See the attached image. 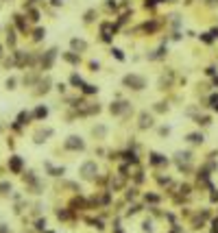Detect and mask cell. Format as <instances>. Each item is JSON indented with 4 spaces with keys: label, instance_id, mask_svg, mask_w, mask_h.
Wrapping results in <instances>:
<instances>
[{
    "label": "cell",
    "instance_id": "cell-1",
    "mask_svg": "<svg viewBox=\"0 0 218 233\" xmlns=\"http://www.w3.org/2000/svg\"><path fill=\"white\" fill-rule=\"evenodd\" d=\"M125 87H131V90H144L146 87V79L144 76H137V74H127L122 79Z\"/></svg>",
    "mask_w": 218,
    "mask_h": 233
},
{
    "label": "cell",
    "instance_id": "cell-2",
    "mask_svg": "<svg viewBox=\"0 0 218 233\" xmlns=\"http://www.w3.org/2000/svg\"><path fill=\"white\" fill-rule=\"evenodd\" d=\"M96 172H98L96 161H85V163L81 166V174H83V179H96Z\"/></svg>",
    "mask_w": 218,
    "mask_h": 233
},
{
    "label": "cell",
    "instance_id": "cell-3",
    "mask_svg": "<svg viewBox=\"0 0 218 233\" xmlns=\"http://www.w3.org/2000/svg\"><path fill=\"white\" fill-rule=\"evenodd\" d=\"M66 148L68 150H83L85 148V142L81 140V137H77V135H70L66 140Z\"/></svg>",
    "mask_w": 218,
    "mask_h": 233
},
{
    "label": "cell",
    "instance_id": "cell-4",
    "mask_svg": "<svg viewBox=\"0 0 218 233\" xmlns=\"http://www.w3.org/2000/svg\"><path fill=\"white\" fill-rule=\"evenodd\" d=\"M9 168H11V172L20 174V172H22V157H18V155L9 157Z\"/></svg>",
    "mask_w": 218,
    "mask_h": 233
},
{
    "label": "cell",
    "instance_id": "cell-5",
    "mask_svg": "<svg viewBox=\"0 0 218 233\" xmlns=\"http://www.w3.org/2000/svg\"><path fill=\"white\" fill-rule=\"evenodd\" d=\"M55 57H57V50H55V48L46 52V57H44V59H42V68H44V70H48V68L52 65V61H55Z\"/></svg>",
    "mask_w": 218,
    "mask_h": 233
},
{
    "label": "cell",
    "instance_id": "cell-6",
    "mask_svg": "<svg viewBox=\"0 0 218 233\" xmlns=\"http://www.w3.org/2000/svg\"><path fill=\"white\" fill-rule=\"evenodd\" d=\"M148 127H153V116H148L146 111L140 116V129H148Z\"/></svg>",
    "mask_w": 218,
    "mask_h": 233
},
{
    "label": "cell",
    "instance_id": "cell-7",
    "mask_svg": "<svg viewBox=\"0 0 218 233\" xmlns=\"http://www.w3.org/2000/svg\"><path fill=\"white\" fill-rule=\"evenodd\" d=\"M109 109H111V113H114V116H118V113L127 111V109H129V105H127V102H114Z\"/></svg>",
    "mask_w": 218,
    "mask_h": 233
},
{
    "label": "cell",
    "instance_id": "cell-8",
    "mask_svg": "<svg viewBox=\"0 0 218 233\" xmlns=\"http://www.w3.org/2000/svg\"><path fill=\"white\" fill-rule=\"evenodd\" d=\"M190 159H192L190 153H177V163H179V168H181L183 163H190Z\"/></svg>",
    "mask_w": 218,
    "mask_h": 233
},
{
    "label": "cell",
    "instance_id": "cell-9",
    "mask_svg": "<svg viewBox=\"0 0 218 233\" xmlns=\"http://www.w3.org/2000/svg\"><path fill=\"white\" fill-rule=\"evenodd\" d=\"M44 166H46V170H48V172H50V174H55V177H61V174H63V172H66V170H63V168H55V166H52V163H50V161H46V163H44Z\"/></svg>",
    "mask_w": 218,
    "mask_h": 233
},
{
    "label": "cell",
    "instance_id": "cell-10",
    "mask_svg": "<svg viewBox=\"0 0 218 233\" xmlns=\"http://www.w3.org/2000/svg\"><path fill=\"white\" fill-rule=\"evenodd\" d=\"M29 120H31V116H29V113H26V111H22V113H20V116H18V122H15V124H13V127H15V129H20V124H26V122H29Z\"/></svg>",
    "mask_w": 218,
    "mask_h": 233
},
{
    "label": "cell",
    "instance_id": "cell-11",
    "mask_svg": "<svg viewBox=\"0 0 218 233\" xmlns=\"http://www.w3.org/2000/svg\"><path fill=\"white\" fill-rule=\"evenodd\" d=\"M151 163H153V166L166 163V157H164V155H159V153H153V155H151Z\"/></svg>",
    "mask_w": 218,
    "mask_h": 233
},
{
    "label": "cell",
    "instance_id": "cell-12",
    "mask_svg": "<svg viewBox=\"0 0 218 233\" xmlns=\"http://www.w3.org/2000/svg\"><path fill=\"white\" fill-rule=\"evenodd\" d=\"M63 59H66V61H70V63H74V65L81 61V57H79L77 52H66V54H63Z\"/></svg>",
    "mask_w": 218,
    "mask_h": 233
},
{
    "label": "cell",
    "instance_id": "cell-13",
    "mask_svg": "<svg viewBox=\"0 0 218 233\" xmlns=\"http://www.w3.org/2000/svg\"><path fill=\"white\" fill-rule=\"evenodd\" d=\"M203 140H205L203 133H190V135H188V142H192V144H201Z\"/></svg>",
    "mask_w": 218,
    "mask_h": 233
},
{
    "label": "cell",
    "instance_id": "cell-14",
    "mask_svg": "<svg viewBox=\"0 0 218 233\" xmlns=\"http://www.w3.org/2000/svg\"><path fill=\"white\" fill-rule=\"evenodd\" d=\"M70 46L74 48V50H85L87 44L83 42V39H72V42H70Z\"/></svg>",
    "mask_w": 218,
    "mask_h": 233
},
{
    "label": "cell",
    "instance_id": "cell-15",
    "mask_svg": "<svg viewBox=\"0 0 218 233\" xmlns=\"http://www.w3.org/2000/svg\"><path fill=\"white\" fill-rule=\"evenodd\" d=\"M70 83H72V85H77V87H83V85H85V83H83V79H81L79 74H72V76H70Z\"/></svg>",
    "mask_w": 218,
    "mask_h": 233
},
{
    "label": "cell",
    "instance_id": "cell-16",
    "mask_svg": "<svg viewBox=\"0 0 218 233\" xmlns=\"http://www.w3.org/2000/svg\"><path fill=\"white\" fill-rule=\"evenodd\" d=\"M164 54H166V48L162 46V48H159V50H155L153 54H148V59H162Z\"/></svg>",
    "mask_w": 218,
    "mask_h": 233
},
{
    "label": "cell",
    "instance_id": "cell-17",
    "mask_svg": "<svg viewBox=\"0 0 218 233\" xmlns=\"http://www.w3.org/2000/svg\"><path fill=\"white\" fill-rule=\"evenodd\" d=\"M125 159H127V161H131V163H137V155H135L133 150H129V153H125Z\"/></svg>",
    "mask_w": 218,
    "mask_h": 233
},
{
    "label": "cell",
    "instance_id": "cell-18",
    "mask_svg": "<svg viewBox=\"0 0 218 233\" xmlns=\"http://www.w3.org/2000/svg\"><path fill=\"white\" fill-rule=\"evenodd\" d=\"M81 90H83V94H96V92H98V87H96V85H83Z\"/></svg>",
    "mask_w": 218,
    "mask_h": 233
},
{
    "label": "cell",
    "instance_id": "cell-19",
    "mask_svg": "<svg viewBox=\"0 0 218 233\" xmlns=\"http://www.w3.org/2000/svg\"><path fill=\"white\" fill-rule=\"evenodd\" d=\"M35 116H37V118H46V116H48V109H46V107H37V109H35Z\"/></svg>",
    "mask_w": 218,
    "mask_h": 233
},
{
    "label": "cell",
    "instance_id": "cell-20",
    "mask_svg": "<svg viewBox=\"0 0 218 233\" xmlns=\"http://www.w3.org/2000/svg\"><path fill=\"white\" fill-rule=\"evenodd\" d=\"M111 52H114V57H116L118 61H122V59H125V54H122V50H120V48H114Z\"/></svg>",
    "mask_w": 218,
    "mask_h": 233
},
{
    "label": "cell",
    "instance_id": "cell-21",
    "mask_svg": "<svg viewBox=\"0 0 218 233\" xmlns=\"http://www.w3.org/2000/svg\"><path fill=\"white\" fill-rule=\"evenodd\" d=\"M146 203H159V196L157 194H146Z\"/></svg>",
    "mask_w": 218,
    "mask_h": 233
},
{
    "label": "cell",
    "instance_id": "cell-22",
    "mask_svg": "<svg viewBox=\"0 0 218 233\" xmlns=\"http://www.w3.org/2000/svg\"><path fill=\"white\" fill-rule=\"evenodd\" d=\"M50 133H52V131H44V133H37V140H35V142H37V144H42L44 137H48Z\"/></svg>",
    "mask_w": 218,
    "mask_h": 233
},
{
    "label": "cell",
    "instance_id": "cell-23",
    "mask_svg": "<svg viewBox=\"0 0 218 233\" xmlns=\"http://www.w3.org/2000/svg\"><path fill=\"white\" fill-rule=\"evenodd\" d=\"M144 28H146L148 33H153V31H157V22H151V24H144Z\"/></svg>",
    "mask_w": 218,
    "mask_h": 233
},
{
    "label": "cell",
    "instance_id": "cell-24",
    "mask_svg": "<svg viewBox=\"0 0 218 233\" xmlns=\"http://www.w3.org/2000/svg\"><path fill=\"white\" fill-rule=\"evenodd\" d=\"M57 218H59V220H68V218H70V214H68V211H61V209H59V211H57Z\"/></svg>",
    "mask_w": 218,
    "mask_h": 233
},
{
    "label": "cell",
    "instance_id": "cell-25",
    "mask_svg": "<svg viewBox=\"0 0 218 233\" xmlns=\"http://www.w3.org/2000/svg\"><path fill=\"white\" fill-rule=\"evenodd\" d=\"M87 222H89L92 227H96V229H103V220H94V218H92V220H87Z\"/></svg>",
    "mask_w": 218,
    "mask_h": 233
},
{
    "label": "cell",
    "instance_id": "cell-26",
    "mask_svg": "<svg viewBox=\"0 0 218 233\" xmlns=\"http://www.w3.org/2000/svg\"><path fill=\"white\" fill-rule=\"evenodd\" d=\"M142 229H144L146 233H151V231H153V222H151V220H146V222L142 225Z\"/></svg>",
    "mask_w": 218,
    "mask_h": 233
},
{
    "label": "cell",
    "instance_id": "cell-27",
    "mask_svg": "<svg viewBox=\"0 0 218 233\" xmlns=\"http://www.w3.org/2000/svg\"><path fill=\"white\" fill-rule=\"evenodd\" d=\"M31 20H33V22L40 20V11H37V9H31Z\"/></svg>",
    "mask_w": 218,
    "mask_h": 233
},
{
    "label": "cell",
    "instance_id": "cell-28",
    "mask_svg": "<svg viewBox=\"0 0 218 233\" xmlns=\"http://www.w3.org/2000/svg\"><path fill=\"white\" fill-rule=\"evenodd\" d=\"M201 39H203L205 44H212V39H214V37H212L210 33H203V35H201Z\"/></svg>",
    "mask_w": 218,
    "mask_h": 233
},
{
    "label": "cell",
    "instance_id": "cell-29",
    "mask_svg": "<svg viewBox=\"0 0 218 233\" xmlns=\"http://www.w3.org/2000/svg\"><path fill=\"white\" fill-rule=\"evenodd\" d=\"M94 15H96V13H94V9H89V11L85 13V22H92V20H94Z\"/></svg>",
    "mask_w": 218,
    "mask_h": 233
},
{
    "label": "cell",
    "instance_id": "cell-30",
    "mask_svg": "<svg viewBox=\"0 0 218 233\" xmlns=\"http://www.w3.org/2000/svg\"><path fill=\"white\" fill-rule=\"evenodd\" d=\"M44 35H46V31H44V28H37V31H35V39H37V42L42 39Z\"/></svg>",
    "mask_w": 218,
    "mask_h": 233
},
{
    "label": "cell",
    "instance_id": "cell-31",
    "mask_svg": "<svg viewBox=\"0 0 218 233\" xmlns=\"http://www.w3.org/2000/svg\"><path fill=\"white\" fill-rule=\"evenodd\" d=\"M0 192H2V194L11 192V185H9V183H0Z\"/></svg>",
    "mask_w": 218,
    "mask_h": 233
},
{
    "label": "cell",
    "instance_id": "cell-32",
    "mask_svg": "<svg viewBox=\"0 0 218 233\" xmlns=\"http://www.w3.org/2000/svg\"><path fill=\"white\" fill-rule=\"evenodd\" d=\"M15 20H18V26H20V31H26V26H24V20H22L20 15H15Z\"/></svg>",
    "mask_w": 218,
    "mask_h": 233
},
{
    "label": "cell",
    "instance_id": "cell-33",
    "mask_svg": "<svg viewBox=\"0 0 218 233\" xmlns=\"http://www.w3.org/2000/svg\"><path fill=\"white\" fill-rule=\"evenodd\" d=\"M196 122H199V124H203V127H207V124H210V118H207V116H203V118H199Z\"/></svg>",
    "mask_w": 218,
    "mask_h": 233
},
{
    "label": "cell",
    "instance_id": "cell-34",
    "mask_svg": "<svg viewBox=\"0 0 218 233\" xmlns=\"http://www.w3.org/2000/svg\"><path fill=\"white\" fill-rule=\"evenodd\" d=\"M83 205H85L83 198H74V200H72V207H83Z\"/></svg>",
    "mask_w": 218,
    "mask_h": 233
},
{
    "label": "cell",
    "instance_id": "cell-35",
    "mask_svg": "<svg viewBox=\"0 0 218 233\" xmlns=\"http://www.w3.org/2000/svg\"><path fill=\"white\" fill-rule=\"evenodd\" d=\"M157 2H162V0H144V7L148 9V7H155Z\"/></svg>",
    "mask_w": 218,
    "mask_h": 233
},
{
    "label": "cell",
    "instance_id": "cell-36",
    "mask_svg": "<svg viewBox=\"0 0 218 233\" xmlns=\"http://www.w3.org/2000/svg\"><path fill=\"white\" fill-rule=\"evenodd\" d=\"M212 189V203H218V189H214V187H210Z\"/></svg>",
    "mask_w": 218,
    "mask_h": 233
},
{
    "label": "cell",
    "instance_id": "cell-37",
    "mask_svg": "<svg viewBox=\"0 0 218 233\" xmlns=\"http://www.w3.org/2000/svg\"><path fill=\"white\" fill-rule=\"evenodd\" d=\"M37 229H40V231H46V220H37Z\"/></svg>",
    "mask_w": 218,
    "mask_h": 233
},
{
    "label": "cell",
    "instance_id": "cell-38",
    "mask_svg": "<svg viewBox=\"0 0 218 233\" xmlns=\"http://www.w3.org/2000/svg\"><path fill=\"white\" fill-rule=\"evenodd\" d=\"M94 135H105V127H98V129H94Z\"/></svg>",
    "mask_w": 218,
    "mask_h": 233
},
{
    "label": "cell",
    "instance_id": "cell-39",
    "mask_svg": "<svg viewBox=\"0 0 218 233\" xmlns=\"http://www.w3.org/2000/svg\"><path fill=\"white\" fill-rule=\"evenodd\" d=\"M135 194H137V189H129V192H127V198H135Z\"/></svg>",
    "mask_w": 218,
    "mask_h": 233
},
{
    "label": "cell",
    "instance_id": "cell-40",
    "mask_svg": "<svg viewBox=\"0 0 218 233\" xmlns=\"http://www.w3.org/2000/svg\"><path fill=\"white\" fill-rule=\"evenodd\" d=\"M155 109H157V111H166V109H168V107H166V105H164V102H159V105H157V107H155Z\"/></svg>",
    "mask_w": 218,
    "mask_h": 233
},
{
    "label": "cell",
    "instance_id": "cell-41",
    "mask_svg": "<svg viewBox=\"0 0 218 233\" xmlns=\"http://www.w3.org/2000/svg\"><path fill=\"white\" fill-rule=\"evenodd\" d=\"M212 227H214V229H212V233H218V218L212 222Z\"/></svg>",
    "mask_w": 218,
    "mask_h": 233
},
{
    "label": "cell",
    "instance_id": "cell-42",
    "mask_svg": "<svg viewBox=\"0 0 218 233\" xmlns=\"http://www.w3.org/2000/svg\"><path fill=\"white\" fill-rule=\"evenodd\" d=\"M13 85H15V81H13V79H9V81H7V87H9V90H13Z\"/></svg>",
    "mask_w": 218,
    "mask_h": 233
},
{
    "label": "cell",
    "instance_id": "cell-43",
    "mask_svg": "<svg viewBox=\"0 0 218 233\" xmlns=\"http://www.w3.org/2000/svg\"><path fill=\"white\" fill-rule=\"evenodd\" d=\"M137 211H140V207H135V205H133V207L129 209V216H131V214H137Z\"/></svg>",
    "mask_w": 218,
    "mask_h": 233
},
{
    "label": "cell",
    "instance_id": "cell-44",
    "mask_svg": "<svg viewBox=\"0 0 218 233\" xmlns=\"http://www.w3.org/2000/svg\"><path fill=\"white\" fill-rule=\"evenodd\" d=\"M52 4H55V7H61V4H63V0H52Z\"/></svg>",
    "mask_w": 218,
    "mask_h": 233
},
{
    "label": "cell",
    "instance_id": "cell-45",
    "mask_svg": "<svg viewBox=\"0 0 218 233\" xmlns=\"http://www.w3.org/2000/svg\"><path fill=\"white\" fill-rule=\"evenodd\" d=\"M170 233H179V227H174V229H173V231H170Z\"/></svg>",
    "mask_w": 218,
    "mask_h": 233
},
{
    "label": "cell",
    "instance_id": "cell-46",
    "mask_svg": "<svg viewBox=\"0 0 218 233\" xmlns=\"http://www.w3.org/2000/svg\"><path fill=\"white\" fill-rule=\"evenodd\" d=\"M212 107H214V109H216V111H218V102H214V105H212Z\"/></svg>",
    "mask_w": 218,
    "mask_h": 233
},
{
    "label": "cell",
    "instance_id": "cell-47",
    "mask_svg": "<svg viewBox=\"0 0 218 233\" xmlns=\"http://www.w3.org/2000/svg\"><path fill=\"white\" fill-rule=\"evenodd\" d=\"M114 233H122V231H120V227H116V231H114Z\"/></svg>",
    "mask_w": 218,
    "mask_h": 233
},
{
    "label": "cell",
    "instance_id": "cell-48",
    "mask_svg": "<svg viewBox=\"0 0 218 233\" xmlns=\"http://www.w3.org/2000/svg\"><path fill=\"white\" fill-rule=\"evenodd\" d=\"M216 2H218V0H210V4H216Z\"/></svg>",
    "mask_w": 218,
    "mask_h": 233
},
{
    "label": "cell",
    "instance_id": "cell-49",
    "mask_svg": "<svg viewBox=\"0 0 218 233\" xmlns=\"http://www.w3.org/2000/svg\"><path fill=\"white\" fill-rule=\"evenodd\" d=\"M162 2H174V0H162Z\"/></svg>",
    "mask_w": 218,
    "mask_h": 233
},
{
    "label": "cell",
    "instance_id": "cell-50",
    "mask_svg": "<svg viewBox=\"0 0 218 233\" xmlns=\"http://www.w3.org/2000/svg\"><path fill=\"white\" fill-rule=\"evenodd\" d=\"M0 57H2V46H0Z\"/></svg>",
    "mask_w": 218,
    "mask_h": 233
},
{
    "label": "cell",
    "instance_id": "cell-51",
    "mask_svg": "<svg viewBox=\"0 0 218 233\" xmlns=\"http://www.w3.org/2000/svg\"><path fill=\"white\" fill-rule=\"evenodd\" d=\"M46 233H52V231H46Z\"/></svg>",
    "mask_w": 218,
    "mask_h": 233
}]
</instances>
